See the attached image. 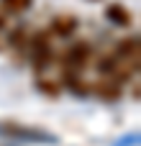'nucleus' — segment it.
<instances>
[{"label":"nucleus","instance_id":"f257e3e1","mask_svg":"<svg viewBox=\"0 0 141 146\" xmlns=\"http://www.w3.org/2000/svg\"><path fill=\"white\" fill-rule=\"evenodd\" d=\"M26 51H28V59H31V67H33L36 74H41L44 69H49V64L54 62V49H51L49 31H36L28 38Z\"/></svg>","mask_w":141,"mask_h":146},{"label":"nucleus","instance_id":"f03ea898","mask_svg":"<svg viewBox=\"0 0 141 146\" xmlns=\"http://www.w3.org/2000/svg\"><path fill=\"white\" fill-rule=\"evenodd\" d=\"M90 62H92V46H90V41L77 38V41H72V44L64 49V54H62V72L82 74V72L90 67Z\"/></svg>","mask_w":141,"mask_h":146},{"label":"nucleus","instance_id":"7ed1b4c3","mask_svg":"<svg viewBox=\"0 0 141 146\" xmlns=\"http://www.w3.org/2000/svg\"><path fill=\"white\" fill-rule=\"evenodd\" d=\"M3 133L5 136H13V139H23V141H33V144H49V141H54L51 133H46L41 128H26L21 123H5L3 126Z\"/></svg>","mask_w":141,"mask_h":146},{"label":"nucleus","instance_id":"20e7f679","mask_svg":"<svg viewBox=\"0 0 141 146\" xmlns=\"http://www.w3.org/2000/svg\"><path fill=\"white\" fill-rule=\"evenodd\" d=\"M90 92L100 98L103 103H116L121 98V82H116L113 77H100L98 82L90 85Z\"/></svg>","mask_w":141,"mask_h":146},{"label":"nucleus","instance_id":"39448f33","mask_svg":"<svg viewBox=\"0 0 141 146\" xmlns=\"http://www.w3.org/2000/svg\"><path fill=\"white\" fill-rule=\"evenodd\" d=\"M105 18L113 23V26H121V28H128L134 23V13L123 5V3H110L105 8Z\"/></svg>","mask_w":141,"mask_h":146},{"label":"nucleus","instance_id":"423d86ee","mask_svg":"<svg viewBox=\"0 0 141 146\" xmlns=\"http://www.w3.org/2000/svg\"><path fill=\"white\" fill-rule=\"evenodd\" d=\"M77 28H80V21H77L74 15H54V21H51V33L59 36V38L74 36Z\"/></svg>","mask_w":141,"mask_h":146},{"label":"nucleus","instance_id":"0eeeda50","mask_svg":"<svg viewBox=\"0 0 141 146\" xmlns=\"http://www.w3.org/2000/svg\"><path fill=\"white\" fill-rule=\"evenodd\" d=\"M113 54L121 56V59H128V62H139V38H136V36L121 38L118 46L113 49Z\"/></svg>","mask_w":141,"mask_h":146},{"label":"nucleus","instance_id":"6e6552de","mask_svg":"<svg viewBox=\"0 0 141 146\" xmlns=\"http://www.w3.org/2000/svg\"><path fill=\"white\" fill-rule=\"evenodd\" d=\"M62 82L67 90H72L74 95H90V82L82 80V74H72V72H62Z\"/></svg>","mask_w":141,"mask_h":146},{"label":"nucleus","instance_id":"1a4fd4ad","mask_svg":"<svg viewBox=\"0 0 141 146\" xmlns=\"http://www.w3.org/2000/svg\"><path fill=\"white\" fill-rule=\"evenodd\" d=\"M31 5H33V0H0V8H3L8 15H21V13H26Z\"/></svg>","mask_w":141,"mask_h":146},{"label":"nucleus","instance_id":"9d476101","mask_svg":"<svg viewBox=\"0 0 141 146\" xmlns=\"http://www.w3.org/2000/svg\"><path fill=\"white\" fill-rule=\"evenodd\" d=\"M36 85H39V90H41L44 95H51V98H57V95H59V85H57V82H51V80H39Z\"/></svg>","mask_w":141,"mask_h":146},{"label":"nucleus","instance_id":"9b49d317","mask_svg":"<svg viewBox=\"0 0 141 146\" xmlns=\"http://www.w3.org/2000/svg\"><path fill=\"white\" fill-rule=\"evenodd\" d=\"M3 26H5V21H3V18H0V31H3ZM0 49H3V44H0Z\"/></svg>","mask_w":141,"mask_h":146},{"label":"nucleus","instance_id":"f8f14e48","mask_svg":"<svg viewBox=\"0 0 141 146\" xmlns=\"http://www.w3.org/2000/svg\"><path fill=\"white\" fill-rule=\"evenodd\" d=\"M90 3H98V0H90Z\"/></svg>","mask_w":141,"mask_h":146}]
</instances>
